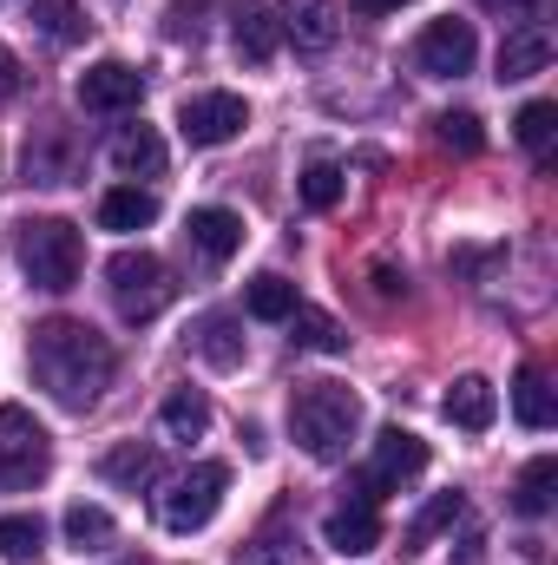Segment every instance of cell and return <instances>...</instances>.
Returning a JSON list of instances; mask_svg holds the SVG:
<instances>
[{
	"mask_svg": "<svg viewBox=\"0 0 558 565\" xmlns=\"http://www.w3.org/2000/svg\"><path fill=\"white\" fill-rule=\"evenodd\" d=\"M197 13H204V0H171V13H164V33H171V40H184V33L197 40Z\"/></svg>",
	"mask_w": 558,
	"mask_h": 565,
	"instance_id": "obj_34",
	"label": "cell"
},
{
	"mask_svg": "<svg viewBox=\"0 0 558 565\" xmlns=\"http://www.w3.org/2000/svg\"><path fill=\"white\" fill-rule=\"evenodd\" d=\"M375 289H382V296H395V289H408V277H395V270L382 264V270H375Z\"/></svg>",
	"mask_w": 558,
	"mask_h": 565,
	"instance_id": "obj_37",
	"label": "cell"
},
{
	"mask_svg": "<svg viewBox=\"0 0 558 565\" xmlns=\"http://www.w3.org/2000/svg\"><path fill=\"white\" fill-rule=\"evenodd\" d=\"M480 7H493V13H546L552 0H480Z\"/></svg>",
	"mask_w": 558,
	"mask_h": 565,
	"instance_id": "obj_36",
	"label": "cell"
},
{
	"mask_svg": "<svg viewBox=\"0 0 558 565\" xmlns=\"http://www.w3.org/2000/svg\"><path fill=\"white\" fill-rule=\"evenodd\" d=\"M552 487H558V460L552 454H539V460L519 473V487H513V513H526V520L552 513Z\"/></svg>",
	"mask_w": 558,
	"mask_h": 565,
	"instance_id": "obj_25",
	"label": "cell"
},
{
	"mask_svg": "<svg viewBox=\"0 0 558 565\" xmlns=\"http://www.w3.org/2000/svg\"><path fill=\"white\" fill-rule=\"evenodd\" d=\"M513 132H519V145L546 164V158H552V132H558V106H552V99H533V106L513 119Z\"/></svg>",
	"mask_w": 558,
	"mask_h": 565,
	"instance_id": "obj_29",
	"label": "cell"
},
{
	"mask_svg": "<svg viewBox=\"0 0 558 565\" xmlns=\"http://www.w3.org/2000/svg\"><path fill=\"white\" fill-rule=\"evenodd\" d=\"M144 99V73L126 66V60H99L79 73V106L86 113H132Z\"/></svg>",
	"mask_w": 558,
	"mask_h": 565,
	"instance_id": "obj_10",
	"label": "cell"
},
{
	"mask_svg": "<svg viewBox=\"0 0 558 565\" xmlns=\"http://www.w3.org/2000/svg\"><path fill=\"white\" fill-rule=\"evenodd\" d=\"M513 415H519V427H533V434H546V427L558 422V402H552V382L539 375V369H526L519 382H513Z\"/></svg>",
	"mask_w": 558,
	"mask_h": 565,
	"instance_id": "obj_21",
	"label": "cell"
},
{
	"mask_svg": "<svg viewBox=\"0 0 558 565\" xmlns=\"http://www.w3.org/2000/svg\"><path fill=\"white\" fill-rule=\"evenodd\" d=\"M420 467H427V440L408 434V427H382V434H375V454H368V467H362V480H355V493H362V500L401 493Z\"/></svg>",
	"mask_w": 558,
	"mask_h": 565,
	"instance_id": "obj_7",
	"label": "cell"
},
{
	"mask_svg": "<svg viewBox=\"0 0 558 565\" xmlns=\"http://www.w3.org/2000/svg\"><path fill=\"white\" fill-rule=\"evenodd\" d=\"M191 349H197L211 369H237V362H244V335H237V322H230V316H204V322H197V335H191Z\"/></svg>",
	"mask_w": 558,
	"mask_h": 565,
	"instance_id": "obj_22",
	"label": "cell"
},
{
	"mask_svg": "<svg viewBox=\"0 0 558 565\" xmlns=\"http://www.w3.org/2000/svg\"><path fill=\"white\" fill-rule=\"evenodd\" d=\"M277 40H282V26L264 0H237V7H230V46H237V60L270 66V60H277Z\"/></svg>",
	"mask_w": 558,
	"mask_h": 565,
	"instance_id": "obj_13",
	"label": "cell"
},
{
	"mask_svg": "<svg viewBox=\"0 0 558 565\" xmlns=\"http://www.w3.org/2000/svg\"><path fill=\"white\" fill-rule=\"evenodd\" d=\"M224 487H230V467H224V460L184 467V473L164 480V493H158V526H164V533H204V526L217 520V507H224Z\"/></svg>",
	"mask_w": 558,
	"mask_h": 565,
	"instance_id": "obj_4",
	"label": "cell"
},
{
	"mask_svg": "<svg viewBox=\"0 0 558 565\" xmlns=\"http://www.w3.org/2000/svg\"><path fill=\"white\" fill-rule=\"evenodd\" d=\"M20 7H26L53 40H73V33H79V7H73V0H20Z\"/></svg>",
	"mask_w": 558,
	"mask_h": 565,
	"instance_id": "obj_33",
	"label": "cell"
},
{
	"mask_svg": "<svg viewBox=\"0 0 558 565\" xmlns=\"http://www.w3.org/2000/svg\"><path fill=\"white\" fill-rule=\"evenodd\" d=\"M158 422H164V434H171V440H197V434L211 427V402H204L197 388H171Z\"/></svg>",
	"mask_w": 558,
	"mask_h": 565,
	"instance_id": "obj_27",
	"label": "cell"
},
{
	"mask_svg": "<svg viewBox=\"0 0 558 565\" xmlns=\"http://www.w3.org/2000/svg\"><path fill=\"white\" fill-rule=\"evenodd\" d=\"M244 126H250V106L237 93H197L178 106V132L191 145H230Z\"/></svg>",
	"mask_w": 558,
	"mask_h": 565,
	"instance_id": "obj_9",
	"label": "cell"
},
{
	"mask_svg": "<svg viewBox=\"0 0 558 565\" xmlns=\"http://www.w3.org/2000/svg\"><path fill=\"white\" fill-rule=\"evenodd\" d=\"M99 473H106L112 487L139 493V487H151V480H158V447H151V440H119V447L99 460Z\"/></svg>",
	"mask_w": 558,
	"mask_h": 565,
	"instance_id": "obj_18",
	"label": "cell"
},
{
	"mask_svg": "<svg viewBox=\"0 0 558 565\" xmlns=\"http://www.w3.org/2000/svg\"><path fill=\"white\" fill-rule=\"evenodd\" d=\"M440 415H447L453 427H466V434H486V427L500 422V395H493V382H486V375H460V382L447 388Z\"/></svg>",
	"mask_w": 558,
	"mask_h": 565,
	"instance_id": "obj_15",
	"label": "cell"
},
{
	"mask_svg": "<svg viewBox=\"0 0 558 565\" xmlns=\"http://www.w3.org/2000/svg\"><path fill=\"white\" fill-rule=\"evenodd\" d=\"M433 139L447 145V151H466V158H473V151L486 145V132H480L473 113H440V119H433Z\"/></svg>",
	"mask_w": 558,
	"mask_h": 565,
	"instance_id": "obj_32",
	"label": "cell"
},
{
	"mask_svg": "<svg viewBox=\"0 0 558 565\" xmlns=\"http://www.w3.org/2000/svg\"><path fill=\"white\" fill-rule=\"evenodd\" d=\"M112 540H119V526H112L106 507H86V500L66 507V546H73V553H106Z\"/></svg>",
	"mask_w": 558,
	"mask_h": 565,
	"instance_id": "obj_23",
	"label": "cell"
},
{
	"mask_svg": "<svg viewBox=\"0 0 558 565\" xmlns=\"http://www.w3.org/2000/svg\"><path fill=\"white\" fill-rule=\"evenodd\" d=\"M13 93H20V60H13V53L0 46V106H7Z\"/></svg>",
	"mask_w": 558,
	"mask_h": 565,
	"instance_id": "obj_35",
	"label": "cell"
},
{
	"mask_svg": "<svg viewBox=\"0 0 558 565\" xmlns=\"http://www.w3.org/2000/svg\"><path fill=\"white\" fill-rule=\"evenodd\" d=\"M250 316H257V322H289V316H296V282L289 277H257L250 282Z\"/></svg>",
	"mask_w": 558,
	"mask_h": 565,
	"instance_id": "obj_30",
	"label": "cell"
},
{
	"mask_svg": "<svg viewBox=\"0 0 558 565\" xmlns=\"http://www.w3.org/2000/svg\"><path fill=\"white\" fill-rule=\"evenodd\" d=\"M277 26L302 46V53H329L335 33H342V13H335V0H282Z\"/></svg>",
	"mask_w": 558,
	"mask_h": 565,
	"instance_id": "obj_14",
	"label": "cell"
},
{
	"mask_svg": "<svg viewBox=\"0 0 558 565\" xmlns=\"http://www.w3.org/2000/svg\"><path fill=\"white\" fill-rule=\"evenodd\" d=\"M453 520H466V493H433V500L415 513V526L401 533V553H420V546H427L433 533H447Z\"/></svg>",
	"mask_w": 558,
	"mask_h": 565,
	"instance_id": "obj_24",
	"label": "cell"
},
{
	"mask_svg": "<svg viewBox=\"0 0 558 565\" xmlns=\"http://www.w3.org/2000/svg\"><path fill=\"white\" fill-rule=\"evenodd\" d=\"M79 264H86V244L66 217H26L20 224V270H26L33 289L66 296L79 282Z\"/></svg>",
	"mask_w": 558,
	"mask_h": 565,
	"instance_id": "obj_3",
	"label": "cell"
},
{
	"mask_svg": "<svg viewBox=\"0 0 558 565\" xmlns=\"http://www.w3.org/2000/svg\"><path fill=\"white\" fill-rule=\"evenodd\" d=\"M289 434L302 440L309 460H342L348 440L362 434V402L342 382H296L289 395Z\"/></svg>",
	"mask_w": 558,
	"mask_h": 565,
	"instance_id": "obj_2",
	"label": "cell"
},
{
	"mask_svg": "<svg viewBox=\"0 0 558 565\" xmlns=\"http://www.w3.org/2000/svg\"><path fill=\"white\" fill-rule=\"evenodd\" d=\"M237 565H309V553H302V540H296L282 520H270V526L237 553Z\"/></svg>",
	"mask_w": 558,
	"mask_h": 565,
	"instance_id": "obj_26",
	"label": "cell"
},
{
	"mask_svg": "<svg viewBox=\"0 0 558 565\" xmlns=\"http://www.w3.org/2000/svg\"><path fill=\"white\" fill-rule=\"evenodd\" d=\"M26 362H33V382H40L60 408H73V415H86V408L112 388V369H119L112 342H106L99 329L73 322V316L40 322V329L26 335Z\"/></svg>",
	"mask_w": 558,
	"mask_h": 565,
	"instance_id": "obj_1",
	"label": "cell"
},
{
	"mask_svg": "<svg viewBox=\"0 0 558 565\" xmlns=\"http://www.w3.org/2000/svg\"><path fill=\"white\" fill-rule=\"evenodd\" d=\"M322 540H329L342 559H362V553H375V546H382V513H375V500L348 493L342 507H329V520H322Z\"/></svg>",
	"mask_w": 558,
	"mask_h": 565,
	"instance_id": "obj_11",
	"label": "cell"
},
{
	"mask_svg": "<svg viewBox=\"0 0 558 565\" xmlns=\"http://www.w3.org/2000/svg\"><path fill=\"white\" fill-rule=\"evenodd\" d=\"M106 158H112L119 178H158L164 171V139L151 126H119L112 145H106Z\"/></svg>",
	"mask_w": 558,
	"mask_h": 565,
	"instance_id": "obj_16",
	"label": "cell"
},
{
	"mask_svg": "<svg viewBox=\"0 0 558 565\" xmlns=\"http://www.w3.org/2000/svg\"><path fill=\"white\" fill-rule=\"evenodd\" d=\"M40 546H46V526H40V513H7V520H0V559H7V565L40 559Z\"/></svg>",
	"mask_w": 558,
	"mask_h": 565,
	"instance_id": "obj_28",
	"label": "cell"
},
{
	"mask_svg": "<svg viewBox=\"0 0 558 565\" xmlns=\"http://www.w3.org/2000/svg\"><path fill=\"white\" fill-rule=\"evenodd\" d=\"M184 244H191L204 264H230V257L244 250V217L224 211V204H204V211L184 217Z\"/></svg>",
	"mask_w": 558,
	"mask_h": 565,
	"instance_id": "obj_12",
	"label": "cell"
},
{
	"mask_svg": "<svg viewBox=\"0 0 558 565\" xmlns=\"http://www.w3.org/2000/svg\"><path fill=\"white\" fill-rule=\"evenodd\" d=\"M342 184H348V178H342V164L315 158V164L302 171V204H309V211H335V204H342Z\"/></svg>",
	"mask_w": 558,
	"mask_h": 565,
	"instance_id": "obj_31",
	"label": "cell"
},
{
	"mask_svg": "<svg viewBox=\"0 0 558 565\" xmlns=\"http://www.w3.org/2000/svg\"><path fill=\"white\" fill-rule=\"evenodd\" d=\"M151 217H158V198L139 191V184H119V191L99 198V224H106V231H144Z\"/></svg>",
	"mask_w": 558,
	"mask_h": 565,
	"instance_id": "obj_20",
	"label": "cell"
},
{
	"mask_svg": "<svg viewBox=\"0 0 558 565\" xmlns=\"http://www.w3.org/2000/svg\"><path fill=\"white\" fill-rule=\"evenodd\" d=\"M289 342H296V349H315V355H342V349H348V329H342L335 316L296 302V316H289Z\"/></svg>",
	"mask_w": 558,
	"mask_h": 565,
	"instance_id": "obj_19",
	"label": "cell"
},
{
	"mask_svg": "<svg viewBox=\"0 0 558 565\" xmlns=\"http://www.w3.org/2000/svg\"><path fill=\"white\" fill-rule=\"evenodd\" d=\"M473 60H480L473 20H427V26H420L415 66L427 79H460V73H473Z\"/></svg>",
	"mask_w": 558,
	"mask_h": 565,
	"instance_id": "obj_8",
	"label": "cell"
},
{
	"mask_svg": "<svg viewBox=\"0 0 558 565\" xmlns=\"http://www.w3.org/2000/svg\"><path fill=\"white\" fill-rule=\"evenodd\" d=\"M46 467H53V440H46V427L33 422L26 408H0V487L7 493H26V487H40L46 480Z\"/></svg>",
	"mask_w": 558,
	"mask_h": 565,
	"instance_id": "obj_6",
	"label": "cell"
},
{
	"mask_svg": "<svg viewBox=\"0 0 558 565\" xmlns=\"http://www.w3.org/2000/svg\"><path fill=\"white\" fill-rule=\"evenodd\" d=\"M106 289H112V302H119L126 322H151V316L178 296L164 257H151V250H119V257L106 264Z\"/></svg>",
	"mask_w": 558,
	"mask_h": 565,
	"instance_id": "obj_5",
	"label": "cell"
},
{
	"mask_svg": "<svg viewBox=\"0 0 558 565\" xmlns=\"http://www.w3.org/2000/svg\"><path fill=\"white\" fill-rule=\"evenodd\" d=\"M355 7H368V13H388V7H408V0H355Z\"/></svg>",
	"mask_w": 558,
	"mask_h": 565,
	"instance_id": "obj_38",
	"label": "cell"
},
{
	"mask_svg": "<svg viewBox=\"0 0 558 565\" xmlns=\"http://www.w3.org/2000/svg\"><path fill=\"white\" fill-rule=\"evenodd\" d=\"M546 66H552L546 26H519V33L500 40V79H506V86H519V79H533V73H546Z\"/></svg>",
	"mask_w": 558,
	"mask_h": 565,
	"instance_id": "obj_17",
	"label": "cell"
}]
</instances>
